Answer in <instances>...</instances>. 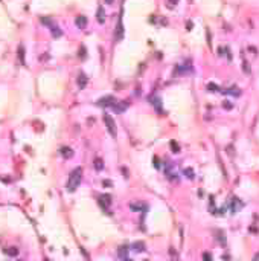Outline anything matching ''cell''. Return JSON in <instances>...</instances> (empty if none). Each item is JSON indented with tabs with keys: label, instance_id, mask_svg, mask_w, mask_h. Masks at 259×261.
Masks as SVG:
<instances>
[{
	"label": "cell",
	"instance_id": "ffe728a7",
	"mask_svg": "<svg viewBox=\"0 0 259 261\" xmlns=\"http://www.w3.org/2000/svg\"><path fill=\"white\" fill-rule=\"evenodd\" d=\"M153 164H154V167H156V168H160V164H159V157H157V156H154Z\"/></svg>",
	"mask_w": 259,
	"mask_h": 261
},
{
	"label": "cell",
	"instance_id": "277c9868",
	"mask_svg": "<svg viewBox=\"0 0 259 261\" xmlns=\"http://www.w3.org/2000/svg\"><path fill=\"white\" fill-rule=\"evenodd\" d=\"M114 104V98L113 96H105V98H101L99 101H98V105H101V107H111Z\"/></svg>",
	"mask_w": 259,
	"mask_h": 261
},
{
	"label": "cell",
	"instance_id": "7a4b0ae2",
	"mask_svg": "<svg viewBox=\"0 0 259 261\" xmlns=\"http://www.w3.org/2000/svg\"><path fill=\"white\" fill-rule=\"evenodd\" d=\"M104 122H105V127H107L108 133H110L113 137H116V124H114L113 118H111L110 115H104Z\"/></svg>",
	"mask_w": 259,
	"mask_h": 261
},
{
	"label": "cell",
	"instance_id": "8992f818",
	"mask_svg": "<svg viewBox=\"0 0 259 261\" xmlns=\"http://www.w3.org/2000/svg\"><path fill=\"white\" fill-rule=\"evenodd\" d=\"M87 81H88V80H87L86 73H84V72H79V73H78V87H79V89H84V87L87 86Z\"/></svg>",
	"mask_w": 259,
	"mask_h": 261
},
{
	"label": "cell",
	"instance_id": "d6986e66",
	"mask_svg": "<svg viewBox=\"0 0 259 261\" xmlns=\"http://www.w3.org/2000/svg\"><path fill=\"white\" fill-rule=\"evenodd\" d=\"M166 2H168V6H169V8H174L175 5H178L180 0H166Z\"/></svg>",
	"mask_w": 259,
	"mask_h": 261
},
{
	"label": "cell",
	"instance_id": "cb8c5ba5",
	"mask_svg": "<svg viewBox=\"0 0 259 261\" xmlns=\"http://www.w3.org/2000/svg\"><path fill=\"white\" fill-rule=\"evenodd\" d=\"M105 3H107V5H113V3H114V0H105Z\"/></svg>",
	"mask_w": 259,
	"mask_h": 261
},
{
	"label": "cell",
	"instance_id": "8fae6325",
	"mask_svg": "<svg viewBox=\"0 0 259 261\" xmlns=\"http://www.w3.org/2000/svg\"><path fill=\"white\" fill-rule=\"evenodd\" d=\"M50 31H52V35H53V37H61V35H63L61 29H60L58 26H55V25H53V26L50 28Z\"/></svg>",
	"mask_w": 259,
	"mask_h": 261
},
{
	"label": "cell",
	"instance_id": "7c38bea8",
	"mask_svg": "<svg viewBox=\"0 0 259 261\" xmlns=\"http://www.w3.org/2000/svg\"><path fill=\"white\" fill-rule=\"evenodd\" d=\"M95 168H96L98 171H101V170L104 168V164H102V159H101V157H96V159H95Z\"/></svg>",
	"mask_w": 259,
	"mask_h": 261
},
{
	"label": "cell",
	"instance_id": "603a6c76",
	"mask_svg": "<svg viewBox=\"0 0 259 261\" xmlns=\"http://www.w3.org/2000/svg\"><path fill=\"white\" fill-rule=\"evenodd\" d=\"M102 183H104V186H111V182H110V180H104Z\"/></svg>",
	"mask_w": 259,
	"mask_h": 261
},
{
	"label": "cell",
	"instance_id": "52a82bcc",
	"mask_svg": "<svg viewBox=\"0 0 259 261\" xmlns=\"http://www.w3.org/2000/svg\"><path fill=\"white\" fill-rule=\"evenodd\" d=\"M75 23H76V26H78L79 29H84V28L87 26V17H84V15H78L76 20H75Z\"/></svg>",
	"mask_w": 259,
	"mask_h": 261
},
{
	"label": "cell",
	"instance_id": "ac0fdd59",
	"mask_svg": "<svg viewBox=\"0 0 259 261\" xmlns=\"http://www.w3.org/2000/svg\"><path fill=\"white\" fill-rule=\"evenodd\" d=\"M171 148H172L174 153H178V151H180V147L177 145V142H175V140H172V142H171Z\"/></svg>",
	"mask_w": 259,
	"mask_h": 261
},
{
	"label": "cell",
	"instance_id": "4fadbf2b",
	"mask_svg": "<svg viewBox=\"0 0 259 261\" xmlns=\"http://www.w3.org/2000/svg\"><path fill=\"white\" fill-rule=\"evenodd\" d=\"M41 23L46 25V26H49V28H52V26H53V22H52V18H50V17H41Z\"/></svg>",
	"mask_w": 259,
	"mask_h": 261
},
{
	"label": "cell",
	"instance_id": "5b68a950",
	"mask_svg": "<svg viewBox=\"0 0 259 261\" xmlns=\"http://www.w3.org/2000/svg\"><path fill=\"white\" fill-rule=\"evenodd\" d=\"M96 20H98V23H99V25H104V23H105V12H104V8H102V6H99V8H98Z\"/></svg>",
	"mask_w": 259,
	"mask_h": 261
},
{
	"label": "cell",
	"instance_id": "2e32d148",
	"mask_svg": "<svg viewBox=\"0 0 259 261\" xmlns=\"http://www.w3.org/2000/svg\"><path fill=\"white\" fill-rule=\"evenodd\" d=\"M127 251H128L127 247H119V251H118V257L125 258V252H127Z\"/></svg>",
	"mask_w": 259,
	"mask_h": 261
},
{
	"label": "cell",
	"instance_id": "9a60e30c",
	"mask_svg": "<svg viewBox=\"0 0 259 261\" xmlns=\"http://www.w3.org/2000/svg\"><path fill=\"white\" fill-rule=\"evenodd\" d=\"M207 90H209V92H219V86L211 83V84H207Z\"/></svg>",
	"mask_w": 259,
	"mask_h": 261
},
{
	"label": "cell",
	"instance_id": "30bf717a",
	"mask_svg": "<svg viewBox=\"0 0 259 261\" xmlns=\"http://www.w3.org/2000/svg\"><path fill=\"white\" fill-rule=\"evenodd\" d=\"M5 254L9 255V257H17L18 249H17V247H9V249H5Z\"/></svg>",
	"mask_w": 259,
	"mask_h": 261
},
{
	"label": "cell",
	"instance_id": "d4e9b609",
	"mask_svg": "<svg viewBox=\"0 0 259 261\" xmlns=\"http://www.w3.org/2000/svg\"><path fill=\"white\" fill-rule=\"evenodd\" d=\"M255 260H259V255H256V257H255Z\"/></svg>",
	"mask_w": 259,
	"mask_h": 261
},
{
	"label": "cell",
	"instance_id": "ba28073f",
	"mask_svg": "<svg viewBox=\"0 0 259 261\" xmlns=\"http://www.w3.org/2000/svg\"><path fill=\"white\" fill-rule=\"evenodd\" d=\"M60 153H61V156H63L64 159H69V157H72V156H73V150H72V148H69V147H63Z\"/></svg>",
	"mask_w": 259,
	"mask_h": 261
},
{
	"label": "cell",
	"instance_id": "9c48e42d",
	"mask_svg": "<svg viewBox=\"0 0 259 261\" xmlns=\"http://www.w3.org/2000/svg\"><path fill=\"white\" fill-rule=\"evenodd\" d=\"M136 252H142V251H145V244L143 243H140V241H137V243H134L133 246H131Z\"/></svg>",
	"mask_w": 259,
	"mask_h": 261
},
{
	"label": "cell",
	"instance_id": "6da1fadb",
	"mask_svg": "<svg viewBox=\"0 0 259 261\" xmlns=\"http://www.w3.org/2000/svg\"><path fill=\"white\" fill-rule=\"evenodd\" d=\"M81 180H83V168L78 167V168H75V170L70 173V176H69V180H67V183H66V191H67V192L76 191V188H78L79 183H81Z\"/></svg>",
	"mask_w": 259,
	"mask_h": 261
},
{
	"label": "cell",
	"instance_id": "7402d4cb",
	"mask_svg": "<svg viewBox=\"0 0 259 261\" xmlns=\"http://www.w3.org/2000/svg\"><path fill=\"white\" fill-rule=\"evenodd\" d=\"M203 258H206V260H212V255H211V254H207V252H204V254H203Z\"/></svg>",
	"mask_w": 259,
	"mask_h": 261
},
{
	"label": "cell",
	"instance_id": "3957f363",
	"mask_svg": "<svg viewBox=\"0 0 259 261\" xmlns=\"http://www.w3.org/2000/svg\"><path fill=\"white\" fill-rule=\"evenodd\" d=\"M241 208H242V203L239 202V199L233 197V199L230 200V205H229V209L232 211V214H236V212H238Z\"/></svg>",
	"mask_w": 259,
	"mask_h": 261
},
{
	"label": "cell",
	"instance_id": "e0dca14e",
	"mask_svg": "<svg viewBox=\"0 0 259 261\" xmlns=\"http://www.w3.org/2000/svg\"><path fill=\"white\" fill-rule=\"evenodd\" d=\"M184 174H186L187 179H194V177H195V176H194V170H191V168H186V170H184Z\"/></svg>",
	"mask_w": 259,
	"mask_h": 261
},
{
	"label": "cell",
	"instance_id": "5bb4252c",
	"mask_svg": "<svg viewBox=\"0 0 259 261\" xmlns=\"http://www.w3.org/2000/svg\"><path fill=\"white\" fill-rule=\"evenodd\" d=\"M18 58H20L21 64H25V49H23V46L18 47Z\"/></svg>",
	"mask_w": 259,
	"mask_h": 261
},
{
	"label": "cell",
	"instance_id": "44dd1931",
	"mask_svg": "<svg viewBox=\"0 0 259 261\" xmlns=\"http://www.w3.org/2000/svg\"><path fill=\"white\" fill-rule=\"evenodd\" d=\"M79 57H81L83 60L86 58V47H81V49H79Z\"/></svg>",
	"mask_w": 259,
	"mask_h": 261
}]
</instances>
